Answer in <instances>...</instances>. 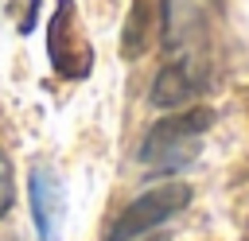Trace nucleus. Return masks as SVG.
<instances>
[{
    "instance_id": "obj_1",
    "label": "nucleus",
    "mask_w": 249,
    "mask_h": 241,
    "mask_svg": "<svg viewBox=\"0 0 249 241\" xmlns=\"http://www.w3.org/2000/svg\"><path fill=\"white\" fill-rule=\"evenodd\" d=\"M206 128H210V109H202V105H195V109H175V113H167L163 120H156V124L148 128V136L140 140L136 159H140L148 171L171 175V171L187 167V163L198 155Z\"/></svg>"
},
{
    "instance_id": "obj_2",
    "label": "nucleus",
    "mask_w": 249,
    "mask_h": 241,
    "mask_svg": "<svg viewBox=\"0 0 249 241\" xmlns=\"http://www.w3.org/2000/svg\"><path fill=\"white\" fill-rule=\"evenodd\" d=\"M191 202V187L187 183H160L152 190H144L140 198H132L109 225V241H140L144 233L160 229L163 222H171L183 206Z\"/></svg>"
},
{
    "instance_id": "obj_3",
    "label": "nucleus",
    "mask_w": 249,
    "mask_h": 241,
    "mask_svg": "<svg viewBox=\"0 0 249 241\" xmlns=\"http://www.w3.org/2000/svg\"><path fill=\"white\" fill-rule=\"evenodd\" d=\"M206 86V66H202V54H171L156 82H152V105L160 109H183L191 105Z\"/></svg>"
},
{
    "instance_id": "obj_4",
    "label": "nucleus",
    "mask_w": 249,
    "mask_h": 241,
    "mask_svg": "<svg viewBox=\"0 0 249 241\" xmlns=\"http://www.w3.org/2000/svg\"><path fill=\"white\" fill-rule=\"evenodd\" d=\"M27 190H31V214H35L39 241H58L62 237V218H66L62 179L54 175V167H35L31 179H27Z\"/></svg>"
},
{
    "instance_id": "obj_5",
    "label": "nucleus",
    "mask_w": 249,
    "mask_h": 241,
    "mask_svg": "<svg viewBox=\"0 0 249 241\" xmlns=\"http://www.w3.org/2000/svg\"><path fill=\"white\" fill-rule=\"evenodd\" d=\"M12 202H16V175H12V163H8V155L0 152V218L12 210Z\"/></svg>"
}]
</instances>
